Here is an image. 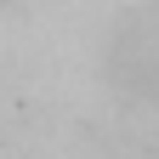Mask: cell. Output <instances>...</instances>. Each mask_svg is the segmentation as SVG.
Segmentation results:
<instances>
[{
    "instance_id": "6da1fadb",
    "label": "cell",
    "mask_w": 159,
    "mask_h": 159,
    "mask_svg": "<svg viewBox=\"0 0 159 159\" xmlns=\"http://www.w3.org/2000/svg\"><path fill=\"white\" fill-rule=\"evenodd\" d=\"M108 80L125 85L131 97H159V29L153 23H136V29H125L114 40Z\"/></svg>"
}]
</instances>
